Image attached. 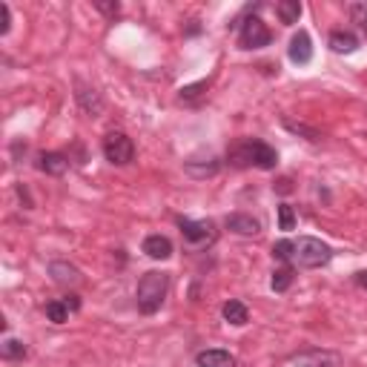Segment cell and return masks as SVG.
<instances>
[{
	"instance_id": "obj_27",
	"label": "cell",
	"mask_w": 367,
	"mask_h": 367,
	"mask_svg": "<svg viewBox=\"0 0 367 367\" xmlns=\"http://www.w3.org/2000/svg\"><path fill=\"white\" fill-rule=\"evenodd\" d=\"M95 9H98L101 15H106L109 20H115V18L120 15V4H104V0H95Z\"/></svg>"
},
{
	"instance_id": "obj_6",
	"label": "cell",
	"mask_w": 367,
	"mask_h": 367,
	"mask_svg": "<svg viewBox=\"0 0 367 367\" xmlns=\"http://www.w3.org/2000/svg\"><path fill=\"white\" fill-rule=\"evenodd\" d=\"M178 230L184 235V241L190 244L195 250H204V247H212L219 238L216 233V224L212 221H193V219H178Z\"/></svg>"
},
{
	"instance_id": "obj_17",
	"label": "cell",
	"mask_w": 367,
	"mask_h": 367,
	"mask_svg": "<svg viewBox=\"0 0 367 367\" xmlns=\"http://www.w3.org/2000/svg\"><path fill=\"white\" fill-rule=\"evenodd\" d=\"M219 169H221V161L212 158V155H209L207 161H201V164H198V161H187V164H184V172H187L190 178H198V181H201V178H212Z\"/></svg>"
},
{
	"instance_id": "obj_10",
	"label": "cell",
	"mask_w": 367,
	"mask_h": 367,
	"mask_svg": "<svg viewBox=\"0 0 367 367\" xmlns=\"http://www.w3.org/2000/svg\"><path fill=\"white\" fill-rule=\"evenodd\" d=\"M75 101H78V106L89 115V118H98L101 112H104V98L98 95L92 86H86V83H75Z\"/></svg>"
},
{
	"instance_id": "obj_15",
	"label": "cell",
	"mask_w": 367,
	"mask_h": 367,
	"mask_svg": "<svg viewBox=\"0 0 367 367\" xmlns=\"http://www.w3.org/2000/svg\"><path fill=\"white\" fill-rule=\"evenodd\" d=\"M221 316H224V321H227V324H233V327H244V324L250 321V310H247V304L238 301V298L224 301Z\"/></svg>"
},
{
	"instance_id": "obj_1",
	"label": "cell",
	"mask_w": 367,
	"mask_h": 367,
	"mask_svg": "<svg viewBox=\"0 0 367 367\" xmlns=\"http://www.w3.org/2000/svg\"><path fill=\"white\" fill-rule=\"evenodd\" d=\"M227 164L235 167V169H247V167L275 169V164H279V152L261 138H241V141L227 146Z\"/></svg>"
},
{
	"instance_id": "obj_9",
	"label": "cell",
	"mask_w": 367,
	"mask_h": 367,
	"mask_svg": "<svg viewBox=\"0 0 367 367\" xmlns=\"http://www.w3.org/2000/svg\"><path fill=\"white\" fill-rule=\"evenodd\" d=\"M224 227L235 235H258L261 233V221L256 216H250V212H230V216L224 219Z\"/></svg>"
},
{
	"instance_id": "obj_13",
	"label": "cell",
	"mask_w": 367,
	"mask_h": 367,
	"mask_svg": "<svg viewBox=\"0 0 367 367\" xmlns=\"http://www.w3.org/2000/svg\"><path fill=\"white\" fill-rule=\"evenodd\" d=\"M38 169L46 172V175L60 178L69 169V155H64V152H41V155H38Z\"/></svg>"
},
{
	"instance_id": "obj_14",
	"label": "cell",
	"mask_w": 367,
	"mask_h": 367,
	"mask_svg": "<svg viewBox=\"0 0 367 367\" xmlns=\"http://www.w3.org/2000/svg\"><path fill=\"white\" fill-rule=\"evenodd\" d=\"M195 364L198 367H235V356L221 347H209V350L195 353Z\"/></svg>"
},
{
	"instance_id": "obj_26",
	"label": "cell",
	"mask_w": 367,
	"mask_h": 367,
	"mask_svg": "<svg viewBox=\"0 0 367 367\" xmlns=\"http://www.w3.org/2000/svg\"><path fill=\"white\" fill-rule=\"evenodd\" d=\"M350 20L356 23L359 32L367 35V4H350Z\"/></svg>"
},
{
	"instance_id": "obj_7",
	"label": "cell",
	"mask_w": 367,
	"mask_h": 367,
	"mask_svg": "<svg viewBox=\"0 0 367 367\" xmlns=\"http://www.w3.org/2000/svg\"><path fill=\"white\" fill-rule=\"evenodd\" d=\"M290 364L293 367H342L345 359H342V353H335V350L313 347V350H301V353L290 356Z\"/></svg>"
},
{
	"instance_id": "obj_5",
	"label": "cell",
	"mask_w": 367,
	"mask_h": 367,
	"mask_svg": "<svg viewBox=\"0 0 367 367\" xmlns=\"http://www.w3.org/2000/svg\"><path fill=\"white\" fill-rule=\"evenodd\" d=\"M272 43V32L258 15H250L238 23V46L241 49H264Z\"/></svg>"
},
{
	"instance_id": "obj_29",
	"label": "cell",
	"mask_w": 367,
	"mask_h": 367,
	"mask_svg": "<svg viewBox=\"0 0 367 367\" xmlns=\"http://www.w3.org/2000/svg\"><path fill=\"white\" fill-rule=\"evenodd\" d=\"M275 193H282V195L293 193V181H290V178H282L279 184H275Z\"/></svg>"
},
{
	"instance_id": "obj_22",
	"label": "cell",
	"mask_w": 367,
	"mask_h": 367,
	"mask_svg": "<svg viewBox=\"0 0 367 367\" xmlns=\"http://www.w3.org/2000/svg\"><path fill=\"white\" fill-rule=\"evenodd\" d=\"M282 124H284V130H290L293 135H304V138L313 141V144L321 141V132L313 130V127H307V124H296V120H290V118H282Z\"/></svg>"
},
{
	"instance_id": "obj_28",
	"label": "cell",
	"mask_w": 367,
	"mask_h": 367,
	"mask_svg": "<svg viewBox=\"0 0 367 367\" xmlns=\"http://www.w3.org/2000/svg\"><path fill=\"white\" fill-rule=\"evenodd\" d=\"M0 15H4V23H0V35H6L12 29V9L9 4H0Z\"/></svg>"
},
{
	"instance_id": "obj_30",
	"label": "cell",
	"mask_w": 367,
	"mask_h": 367,
	"mask_svg": "<svg viewBox=\"0 0 367 367\" xmlns=\"http://www.w3.org/2000/svg\"><path fill=\"white\" fill-rule=\"evenodd\" d=\"M353 282H356L361 290H367V270H359V272H353Z\"/></svg>"
},
{
	"instance_id": "obj_24",
	"label": "cell",
	"mask_w": 367,
	"mask_h": 367,
	"mask_svg": "<svg viewBox=\"0 0 367 367\" xmlns=\"http://www.w3.org/2000/svg\"><path fill=\"white\" fill-rule=\"evenodd\" d=\"M272 258L275 261H284V264H293V241L290 238H282L272 244Z\"/></svg>"
},
{
	"instance_id": "obj_3",
	"label": "cell",
	"mask_w": 367,
	"mask_h": 367,
	"mask_svg": "<svg viewBox=\"0 0 367 367\" xmlns=\"http://www.w3.org/2000/svg\"><path fill=\"white\" fill-rule=\"evenodd\" d=\"M330 258H333V247L316 235H298L293 241V264L296 267L319 270V267L330 264Z\"/></svg>"
},
{
	"instance_id": "obj_20",
	"label": "cell",
	"mask_w": 367,
	"mask_h": 367,
	"mask_svg": "<svg viewBox=\"0 0 367 367\" xmlns=\"http://www.w3.org/2000/svg\"><path fill=\"white\" fill-rule=\"evenodd\" d=\"M43 310H46V319H49L52 324H64V321H69V313H72V310L67 307V301H64V298L49 301Z\"/></svg>"
},
{
	"instance_id": "obj_16",
	"label": "cell",
	"mask_w": 367,
	"mask_h": 367,
	"mask_svg": "<svg viewBox=\"0 0 367 367\" xmlns=\"http://www.w3.org/2000/svg\"><path fill=\"white\" fill-rule=\"evenodd\" d=\"M330 49L335 55H353L359 49V38L353 32H345V29H335V32H330Z\"/></svg>"
},
{
	"instance_id": "obj_32",
	"label": "cell",
	"mask_w": 367,
	"mask_h": 367,
	"mask_svg": "<svg viewBox=\"0 0 367 367\" xmlns=\"http://www.w3.org/2000/svg\"><path fill=\"white\" fill-rule=\"evenodd\" d=\"M18 195L23 198V204H26V209H32V207H35V204H32V198H29V190H26V187H18Z\"/></svg>"
},
{
	"instance_id": "obj_19",
	"label": "cell",
	"mask_w": 367,
	"mask_h": 367,
	"mask_svg": "<svg viewBox=\"0 0 367 367\" xmlns=\"http://www.w3.org/2000/svg\"><path fill=\"white\" fill-rule=\"evenodd\" d=\"M275 15H279V20L284 26H293L301 18V4H298V0H282V4L275 6Z\"/></svg>"
},
{
	"instance_id": "obj_8",
	"label": "cell",
	"mask_w": 367,
	"mask_h": 367,
	"mask_svg": "<svg viewBox=\"0 0 367 367\" xmlns=\"http://www.w3.org/2000/svg\"><path fill=\"white\" fill-rule=\"evenodd\" d=\"M287 57L293 60L296 67H307L313 60V41L310 35L304 32V29H298V32L290 38V46H287Z\"/></svg>"
},
{
	"instance_id": "obj_25",
	"label": "cell",
	"mask_w": 367,
	"mask_h": 367,
	"mask_svg": "<svg viewBox=\"0 0 367 367\" xmlns=\"http://www.w3.org/2000/svg\"><path fill=\"white\" fill-rule=\"evenodd\" d=\"M279 230H296V209L290 204H279Z\"/></svg>"
},
{
	"instance_id": "obj_23",
	"label": "cell",
	"mask_w": 367,
	"mask_h": 367,
	"mask_svg": "<svg viewBox=\"0 0 367 367\" xmlns=\"http://www.w3.org/2000/svg\"><path fill=\"white\" fill-rule=\"evenodd\" d=\"M209 89V81H198V83H190V86H181L178 89V101H184V104H193L195 98H201L204 92Z\"/></svg>"
},
{
	"instance_id": "obj_18",
	"label": "cell",
	"mask_w": 367,
	"mask_h": 367,
	"mask_svg": "<svg viewBox=\"0 0 367 367\" xmlns=\"http://www.w3.org/2000/svg\"><path fill=\"white\" fill-rule=\"evenodd\" d=\"M293 282H296V270H293V264H284L272 272L270 287H272V293H284V290H290Z\"/></svg>"
},
{
	"instance_id": "obj_21",
	"label": "cell",
	"mask_w": 367,
	"mask_h": 367,
	"mask_svg": "<svg viewBox=\"0 0 367 367\" xmlns=\"http://www.w3.org/2000/svg\"><path fill=\"white\" fill-rule=\"evenodd\" d=\"M26 345L20 339H4V345H0V356H4L6 361H20L26 359Z\"/></svg>"
},
{
	"instance_id": "obj_2",
	"label": "cell",
	"mask_w": 367,
	"mask_h": 367,
	"mask_svg": "<svg viewBox=\"0 0 367 367\" xmlns=\"http://www.w3.org/2000/svg\"><path fill=\"white\" fill-rule=\"evenodd\" d=\"M169 293V275L158 272V270H149L141 275L138 290H135V304L144 316H155L161 310V304Z\"/></svg>"
},
{
	"instance_id": "obj_4",
	"label": "cell",
	"mask_w": 367,
	"mask_h": 367,
	"mask_svg": "<svg viewBox=\"0 0 367 367\" xmlns=\"http://www.w3.org/2000/svg\"><path fill=\"white\" fill-rule=\"evenodd\" d=\"M101 149H104V158H106L112 167H127V164L135 161V141H132L127 132H120V130L106 132Z\"/></svg>"
},
{
	"instance_id": "obj_12",
	"label": "cell",
	"mask_w": 367,
	"mask_h": 367,
	"mask_svg": "<svg viewBox=\"0 0 367 367\" xmlns=\"http://www.w3.org/2000/svg\"><path fill=\"white\" fill-rule=\"evenodd\" d=\"M141 250H144L152 261H167V258L172 256V241H169L167 235L155 233V235H146V238H144Z\"/></svg>"
},
{
	"instance_id": "obj_11",
	"label": "cell",
	"mask_w": 367,
	"mask_h": 367,
	"mask_svg": "<svg viewBox=\"0 0 367 367\" xmlns=\"http://www.w3.org/2000/svg\"><path fill=\"white\" fill-rule=\"evenodd\" d=\"M49 275L52 282L60 284V287H75L81 284V270L69 261H49Z\"/></svg>"
},
{
	"instance_id": "obj_31",
	"label": "cell",
	"mask_w": 367,
	"mask_h": 367,
	"mask_svg": "<svg viewBox=\"0 0 367 367\" xmlns=\"http://www.w3.org/2000/svg\"><path fill=\"white\" fill-rule=\"evenodd\" d=\"M64 301H67V307H69L72 313H78V310H81V298H78V296H67Z\"/></svg>"
}]
</instances>
